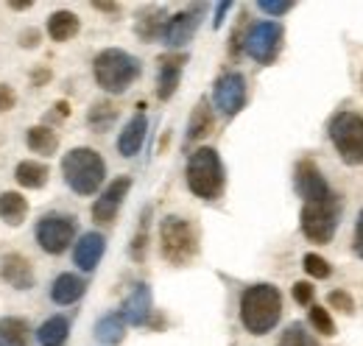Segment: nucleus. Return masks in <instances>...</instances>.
Instances as JSON below:
<instances>
[{
  "instance_id": "cd10ccee",
  "label": "nucleus",
  "mask_w": 363,
  "mask_h": 346,
  "mask_svg": "<svg viewBox=\"0 0 363 346\" xmlns=\"http://www.w3.org/2000/svg\"><path fill=\"white\" fill-rule=\"evenodd\" d=\"M115 118H118L115 104H109V101H98V104H92L90 115H87V123H90L95 131H104L115 123Z\"/></svg>"
},
{
  "instance_id": "e433bc0d",
  "label": "nucleus",
  "mask_w": 363,
  "mask_h": 346,
  "mask_svg": "<svg viewBox=\"0 0 363 346\" xmlns=\"http://www.w3.org/2000/svg\"><path fill=\"white\" fill-rule=\"evenodd\" d=\"M260 9H263L266 14H274V17H279V14L291 11V9H294V3H274V0H260Z\"/></svg>"
},
{
  "instance_id": "a19ab883",
  "label": "nucleus",
  "mask_w": 363,
  "mask_h": 346,
  "mask_svg": "<svg viewBox=\"0 0 363 346\" xmlns=\"http://www.w3.org/2000/svg\"><path fill=\"white\" fill-rule=\"evenodd\" d=\"M95 9H101V11H118L115 3H95Z\"/></svg>"
},
{
  "instance_id": "2f4dec72",
  "label": "nucleus",
  "mask_w": 363,
  "mask_h": 346,
  "mask_svg": "<svg viewBox=\"0 0 363 346\" xmlns=\"http://www.w3.org/2000/svg\"><path fill=\"white\" fill-rule=\"evenodd\" d=\"M308 318H311V324H313V330L321 333V335H335V321L330 318V310H324L321 304H311V313H308Z\"/></svg>"
},
{
  "instance_id": "1a4fd4ad",
  "label": "nucleus",
  "mask_w": 363,
  "mask_h": 346,
  "mask_svg": "<svg viewBox=\"0 0 363 346\" xmlns=\"http://www.w3.org/2000/svg\"><path fill=\"white\" fill-rule=\"evenodd\" d=\"M76 238V218L50 213L37 223V243L48 255H62L70 249Z\"/></svg>"
},
{
  "instance_id": "4468645a",
  "label": "nucleus",
  "mask_w": 363,
  "mask_h": 346,
  "mask_svg": "<svg viewBox=\"0 0 363 346\" xmlns=\"http://www.w3.org/2000/svg\"><path fill=\"white\" fill-rule=\"evenodd\" d=\"M199 11H201V9L174 14V17L165 23L162 40L171 45V48H182L184 43H190V40H193V34H196V28H199Z\"/></svg>"
},
{
  "instance_id": "f8f14e48",
  "label": "nucleus",
  "mask_w": 363,
  "mask_h": 346,
  "mask_svg": "<svg viewBox=\"0 0 363 346\" xmlns=\"http://www.w3.org/2000/svg\"><path fill=\"white\" fill-rule=\"evenodd\" d=\"M294 184H296V193L305 201H321V199H330L333 196L327 179L321 176V171H318V165L313 160H299L296 162V168H294Z\"/></svg>"
},
{
  "instance_id": "f03ea898",
  "label": "nucleus",
  "mask_w": 363,
  "mask_h": 346,
  "mask_svg": "<svg viewBox=\"0 0 363 346\" xmlns=\"http://www.w3.org/2000/svg\"><path fill=\"white\" fill-rule=\"evenodd\" d=\"M140 70H143L140 59H135L132 53H126L121 48H106L92 62V76H95L98 86L112 95L126 92L140 79Z\"/></svg>"
},
{
  "instance_id": "9b49d317",
  "label": "nucleus",
  "mask_w": 363,
  "mask_h": 346,
  "mask_svg": "<svg viewBox=\"0 0 363 346\" xmlns=\"http://www.w3.org/2000/svg\"><path fill=\"white\" fill-rule=\"evenodd\" d=\"M213 101H216V106H218L227 118H235V115L246 106V79H243L240 73H224V76L216 82Z\"/></svg>"
},
{
  "instance_id": "aec40b11",
  "label": "nucleus",
  "mask_w": 363,
  "mask_h": 346,
  "mask_svg": "<svg viewBox=\"0 0 363 346\" xmlns=\"http://www.w3.org/2000/svg\"><path fill=\"white\" fill-rule=\"evenodd\" d=\"M213 126H216V115H213L207 98H201V101L196 104L193 115H190V123H187V143H199V140H204V137L213 131Z\"/></svg>"
},
{
  "instance_id": "0eeeda50",
  "label": "nucleus",
  "mask_w": 363,
  "mask_h": 346,
  "mask_svg": "<svg viewBox=\"0 0 363 346\" xmlns=\"http://www.w3.org/2000/svg\"><path fill=\"white\" fill-rule=\"evenodd\" d=\"M330 140L347 165H363V115L338 112L330 121Z\"/></svg>"
},
{
  "instance_id": "c9c22d12",
  "label": "nucleus",
  "mask_w": 363,
  "mask_h": 346,
  "mask_svg": "<svg viewBox=\"0 0 363 346\" xmlns=\"http://www.w3.org/2000/svg\"><path fill=\"white\" fill-rule=\"evenodd\" d=\"M14 104H17L14 89H11L9 84H0V115H3V112H11V109H14Z\"/></svg>"
},
{
  "instance_id": "ea45409f",
  "label": "nucleus",
  "mask_w": 363,
  "mask_h": 346,
  "mask_svg": "<svg viewBox=\"0 0 363 346\" xmlns=\"http://www.w3.org/2000/svg\"><path fill=\"white\" fill-rule=\"evenodd\" d=\"M229 9H232V3H221V6H218V11H216V28L224 23V14H227Z\"/></svg>"
},
{
  "instance_id": "f257e3e1",
  "label": "nucleus",
  "mask_w": 363,
  "mask_h": 346,
  "mask_svg": "<svg viewBox=\"0 0 363 346\" xmlns=\"http://www.w3.org/2000/svg\"><path fill=\"white\" fill-rule=\"evenodd\" d=\"M282 316V294L269 282L252 285L240 296V321L246 333L252 335H266L279 324Z\"/></svg>"
},
{
  "instance_id": "393cba45",
  "label": "nucleus",
  "mask_w": 363,
  "mask_h": 346,
  "mask_svg": "<svg viewBox=\"0 0 363 346\" xmlns=\"http://www.w3.org/2000/svg\"><path fill=\"white\" fill-rule=\"evenodd\" d=\"M95 335H98V341H104V344H121L123 335H126V318H123V313H109V316H104V318L95 324Z\"/></svg>"
},
{
  "instance_id": "dca6fc26",
  "label": "nucleus",
  "mask_w": 363,
  "mask_h": 346,
  "mask_svg": "<svg viewBox=\"0 0 363 346\" xmlns=\"http://www.w3.org/2000/svg\"><path fill=\"white\" fill-rule=\"evenodd\" d=\"M143 109H145V106L140 104V112L123 126L121 137H118V151H121V157H135L137 151L143 148V140H145V131H148V121H145Z\"/></svg>"
},
{
  "instance_id": "39448f33",
  "label": "nucleus",
  "mask_w": 363,
  "mask_h": 346,
  "mask_svg": "<svg viewBox=\"0 0 363 346\" xmlns=\"http://www.w3.org/2000/svg\"><path fill=\"white\" fill-rule=\"evenodd\" d=\"M160 252L171 265H187L199 255V235L190 221L168 216L160 223Z\"/></svg>"
},
{
  "instance_id": "79ce46f5",
  "label": "nucleus",
  "mask_w": 363,
  "mask_h": 346,
  "mask_svg": "<svg viewBox=\"0 0 363 346\" xmlns=\"http://www.w3.org/2000/svg\"><path fill=\"white\" fill-rule=\"evenodd\" d=\"M31 3H11V9H17V11H23V9H28Z\"/></svg>"
},
{
  "instance_id": "bb28decb",
  "label": "nucleus",
  "mask_w": 363,
  "mask_h": 346,
  "mask_svg": "<svg viewBox=\"0 0 363 346\" xmlns=\"http://www.w3.org/2000/svg\"><path fill=\"white\" fill-rule=\"evenodd\" d=\"M28 324L23 318H0V346H28Z\"/></svg>"
},
{
  "instance_id": "9d476101",
  "label": "nucleus",
  "mask_w": 363,
  "mask_h": 346,
  "mask_svg": "<svg viewBox=\"0 0 363 346\" xmlns=\"http://www.w3.org/2000/svg\"><path fill=\"white\" fill-rule=\"evenodd\" d=\"M129 190H132V179L129 176H118L115 182H109L106 190L101 193V199L92 204V221L98 226H109L118 218V210H121V204H123Z\"/></svg>"
},
{
  "instance_id": "5701e85b",
  "label": "nucleus",
  "mask_w": 363,
  "mask_h": 346,
  "mask_svg": "<svg viewBox=\"0 0 363 346\" xmlns=\"http://www.w3.org/2000/svg\"><path fill=\"white\" fill-rule=\"evenodd\" d=\"M48 176H50V171H48L43 162H34V160L20 162L17 171H14L17 184H20V187H28V190H40V187H45Z\"/></svg>"
},
{
  "instance_id": "a878e982",
  "label": "nucleus",
  "mask_w": 363,
  "mask_h": 346,
  "mask_svg": "<svg viewBox=\"0 0 363 346\" xmlns=\"http://www.w3.org/2000/svg\"><path fill=\"white\" fill-rule=\"evenodd\" d=\"M26 216H28V201H26L20 193L9 190V193L0 196V218H3L6 223L20 226V223L26 221Z\"/></svg>"
},
{
  "instance_id": "6ab92c4d",
  "label": "nucleus",
  "mask_w": 363,
  "mask_h": 346,
  "mask_svg": "<svg viewBox=\"0 0 363 346\" xmlns=\"http://www.w3.org/2000/svg\"><path fill=\"white\" fill-rule=\"evenodd\" d=\"M84 291H87V282L82 277H76V274H59L53 279V285H50V299L56 304H73L84 296Z\"/></svg>"
},
{
  "instance_id": "c85d7f7f",
  "label": "nucleus",
  "mask_w": 363,
  "mask_h": 346,
  "mask_svg": "<svg viewBox=\"0 0 363 346\" xmlns=\"http://www.w3.org/2000/svg\"><path fill=\"white\" fill-rule=\"evenodd\" d=\"M165 14L162 11H151V14H143L140 17V23H137V34L143 37V40H154V37H160L162 31H165Z\"/></svg>"
},
{
  "instance_id": "20e7f679",
  "label": "nucleus",
  "mask_w": 363,
  "mask_h": 346,
  "mask_svg": "<svg viewBox=\"0 0 363 346\" xmlns=\"http://www.w3.org/2000/svg\"><path fill=\"white\" fill-rule=\"evenodd\" d=\"M224 162L216 148H196L187 160V187L204 201H216L224 193Z\"/></svg>"
},
{
  "instance_id": "a211bd4d",
  "label": "nucleus",
  "mask_w": 363,
  "mask_h": 346,
  "mask_svg": "<svg viewBox=\"0 0 363 346\" xmlns=\"http://www.w3.org/2000/svg\"><path fill=\"white\" fill-rule=\"evenodd\" d=\"M104 249H106L104 235H98V232H87V235H82V238H79L76 252H73V260H76V265H79L82 271H92V268L98 265V260L104 257Z\"/></svg>"
},
{
  "instance_id": "b1692460",
  "label": "nucleus",
  "mask_w": 363,
  "mask_h": 346,
  "mask_svg": "<svg viewBox=\"0 0 363 346\" xmlns=\"http://www.w3.org/2000/svg\"><path fill=\"white\" fill-rule=\"evenodd\" d=\"M26 143L34 154H43V157H53V151L59 148V134L50 129V126H31L26 131Z\"/></svg>"
},
{
  "instance_id": "6e6552de",
  "label": "nucleus",
  "mask_w": 363,
  "mask_h": 346,
  "mask_svg": "<svg viewBox=\"0 0 363 346\" xmlns=\"http://www.w3.org/2000/svg\"><path fill=\"white\" fill-rule=\"evenodd\" d=\"M282 26L274 23V20H266V23H257L249 28V34L243 37V50L260 62V65H272L274 59L279 56V48H282Z\"/></svg>"
},
{
  "instance_id": "2eb2a0df",
  "label": "nucleus",
  "mask_w": 363,
  "mask_h": 346,
  "mask_svg": "<svg viewBox=\"0 0 363 346\" xmlns=\"http://www.w3.org/2000/svg\"><path fill=\"white\" fill-rule=\"evenodd\" d=\"M0 274L3 279L17 288V291H28L34 285V268H31V260L23 257V255H9L0 262Z\"/></svg>"
},
{
  "instance_id": "7ed1b4c3",
  "label": "nucleus",
  "mask_w": 363,
  "mask_h": 346,
  "mask_svg": "<svg viewBox=\"0 0 363 346\" xmlns=\"http://www.w3.org/2000/svg\"><path fill=\"white\" fill-rule=\"evenodd\" d=\"M62 176L79 196H92L106 179V162L95 148H73L62 160Z\"/></svg>"
},
{
  "instance_id": "423d86ee",
  "label": "nucleus",
  "mask_w": 363,
  "mask_h": 346,
  "mask_svg": "<svg viewBox=\"0 0 363 346\" xmlns=\"http://www.w3.org/2000/svg\"><path fill=\"white\" fill-rule=\"evenodd\" d=\"M338 221H341V201L335 196L321 199V201H305L302 213H299L302 235L311 243H318V246H324L335 238Z\"/></svg>"
},
{
  "instance_id": "f704fd0d",
  "label": "nucleus",
  "mask_w": 363,
  "mask_h": 346,
  "mask_svg": "<svg viewBox=\"0 0 363 346\" xmlns=\"http://www.w3.org/2000/svg\"><path fill=\"white\" fill-rule=\"evenodd\" d=\"M313 296H316V291H313V285L311 282H296L294 285V299H296V304H302V307H308V304H313Z\"/></svg>"
},
{
  "instance_id": "58836bf2",
  "label": "nucleus",
  "mask_w": 363,
  "mask_h": 346,
  "mask_svg": "<svg viewBox=\"0 0 363 346\" xmlns=\"http://www.w3.org/2000/svg\"><path fill=\"white\" fill-rule=\"evenodd\" d=\"M20 45H23V48H37V45H40V31H37V28L23 31V34H20Z\"/></svg>"
},
{
  "instance_id": "72a5a7b5",
  "label": "nucleus",
  "mask_w": 363,
  "mask_h": 346,
  "mask_svg": "<svg viewBox=\"0 0 363 346\" xmlns=\"http://www.w3.org/2000/svg\"><path fill=\"white\" fill-rule=\"evenodd\" d=\"M330 307L338 310V313H344V316H350V313H355V299L347 291H333L330 294Z\"/></svg>"
},
{
  "instance_id": "c756f323",
  "label": "nucleus",
  "mask_w": 363,
  "mask_h": 346,
  "mask_svg": "<svg viewBox=\"0 0 363 346\" xmlns=\"http://www.w3.org/2000/svg\"><path fill=\"white\" fill-rule=\"evenodd\" d=\"M148 218H151V207L143 210L137 235H135V240H132V260H135V262H143V260H145V249H148Z\"/></svg>"
},
{
  "instance_id": "4c0bfd02",
  "label": "nucleus",
  "mask_w": 363,
  "mask_h": 346,
  "mask_svg": "<svg viewBox=\"0 0 363 346\" xmlns=\"http://www.w3.org/2000/svg\"><path fill=\"white\" fill-rule=\"evenodd\" d=\"M352 249L363 260V210L358 213V221H355V243H352Z\"/></svg>"
},
{
  "instance_id": "f3484780",
  "label": "nucleus",
  "mask_w": 363,
  "mask_h": 346,
  "mask_svg": "<svg viewBox=\"0 0 363 346\" xmlns=\"http://www.w3.org/2000/svg\"><path fill=\"white\" fill-rule=\"evenodd\" d=\"M123 318L132 324V327H143L151 316V288L148 285H135V291L129 294V299L123 302Z\"/></svg>"
},
{
  "instance_id": "473e14b6",
  "label": "nucleus",
  "mask_w": 363,
  "mask_h": 346,
  "mask_svg": "<svg viewBox=\"0 0 363 346\" xmlns=\"http://www.w3.org/2000/svg\"><path fill=\"white\" fill-rule=\"evenodd\" d=\"M302 268H305L313 279H327V277L333 274V265L324 257H318V255H305V257H302Z\"/></svg>"
},
{
  "instance_id": "ddd939ff",
  "label": "nucleus",
  "mask_w": 363,
  "mask_h": 346,
  "mask_svg": "<svg viewBox=\"0 0 363 346\" xmlns=\"http://www.w3.org/2000/svg\"><path fill=\"white\" fill-rule=\"evenodd\" d=\"M187 65L184 53H168L160 59V76H157V98L160 101H171L182 79V67Z\"/></svg>"
},
{
  "instance_id": "4be33fe9",
  "label": "nucleus",
  "mask_w": 363,
  "mask_h": 346,
  "mask_svg": "<svg viewBox=\"0 0 363 346\" xmlns=\"http://www.w3.org/2000/svg\"><path fill=\"white\" fill-rule=\"evenodd\" d=\"M70 335V321L65 316H50L45 324L37 330V338L43 346H65Z\"/></svg>"
},
{
  "instance_id": "412c9836",
  "label": "nucleus",
  "mask_w": 363,
  "mask_h": 346,
  "mask_svg": "<svg viewBox=\"0 0 363 346\" xmlns=\"http://www.w3.org/2000/svg\"><path fill=\"white\" fill-rule=\"evenodd\" d=\"M79 28H82V23H79V17H76L73 11H53V14L48 17V34H50L53 43H67V40H73V37L79 34Z\"/></svg>"
},
{
  "instance_id": "7c9ffc66",
  "label": "nucleus",
  "mask_w": 363,
  "mask_h": 346,
  "mask_svg": "<svg viewBox=\"0 0 363 346\" xmlns=\"http://www.w3.org/2000/svg\"><path fill=\"white\" fill-rule=\"evenodd\" d=\"M279 346H318V341L302 327V324H291V327L282 333Z\"/></svg>"
}]
</instances>
